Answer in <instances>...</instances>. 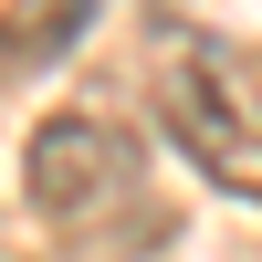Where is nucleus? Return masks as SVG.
Wrapping results in <instances>:
<instances>
[{
    "label": "nucleus",
    "mask_w": 262,
    "mask_h": 262,
    "mask_svg": "<svg viewBox=\"0 0 262 262\" xmlns=\"http://www.w3.org/2000/svg\"><path fill=\"white\" fill-rule=\"evenodd\" d=\"M158 116L200 179H221L231 200H262V74L200 21H158Z\"/></svg>",
    "instance_id": "obj_1"
},
{
    "label": "nucleus",
    "mask_w": 262,
    "mask_h": 262,
    "mask_svg": "<svg viewBox=\"0 0 262 262\" xmlns=\"http://www.w3.org/2000/svg\"><path fill=\"white\" fill-rule=\"evenodd\" d=\"M21 200L42 210L53 231L95 242L116 221H147V179H137V137L116 116H42L32 147H21Z\"/></svg>",
    "instance_id": "obj_2"
},
{
    "label": "nucleus",
    "mask_w": 262,
    "mask_h": 262,
    "mask_svg": "<svg viewBox=\"0 0 262 262\" xmlns=\"http://www.w3.org/2000/svg\"><path fill=\"white\" fill-rule=\"evenodd\" d=\"M84 21H95V0H11L0 11V84L63 63V42H84Z\"/></svg>",
    "instance_id": "obj_3"
},
{
    "label": "nucleus",
    "mask_w": 262,
    "mask_h": 262,
    "mask_svg": "<svg viewBox=\"0 0 262 262\" xmlns=\"http://www.w3.org/2000/svg\"><path fill=\"white\" fill-rule=\"evenodd\" d=\"M252 74H262V63H252Z\"/></svg>",
    "instance_id": "obj_4"
}]
</instances>
